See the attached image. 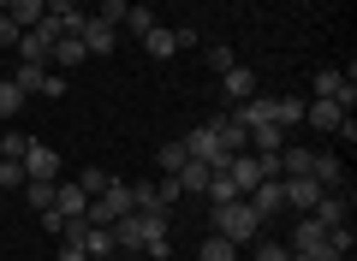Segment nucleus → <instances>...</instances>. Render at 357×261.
<instances>
[{
	"instance_id": "18",
	"label": "nucleus",
	"mask_w": 357,
	"mask_h": 261,
	"mask_svg": "<svg viewBox=\"0 0 357 261\" xmlns=\"http://www.w3.org/2000/svg\"><path fill=\"white\" fill-rule=\"evenodd\" d=\"M54 184H60V178H24V202L36 214H48L54 208Z\"/></svg>"
},
{
	"instance_id": "4",
	"label": "nucleus",
	"mask_w": 357,
	"mask_h": 261,
	"mask_svg": "<svg viewBox=\"0 0 357 261\" xmlns=\"http://www.w3.org/2000/svg\"><path fill=\"white\" fill-rule=\"evenodd\" d=\"M304 119L316 125V131H328V137H345V143H357V119L340 107V101H304Z\"/></svg>"
},
{
	"instance_id": "22",
	"label": "nucleus",
	"mask_w": 357,
	"mask_h": 261,
	"mask_svg": "<svg viewBox=\"0 0 357 261\" xmlns=\"http://www.w3.org/2000/svg\"><path fill=\"white\" fill-rule=\"evenodd\" d=\"M24 101H30V95L13 84V77H0V119H18V113H24Z\"/></svg>"
},
{
	"instance_id": "27",
	"label": "nucleus",
	"mask_w": 357,
	"mask_h": 261,
	"mask_svg": "<svg viewBox=\"0 0 357 261\" xmlns=\"http://www.w3.org/2000/svg\"><path fill=\"white\" fill-rule=\"evenodd\" d=\"M72 184L84 190V196H102V190H107V173H102V166H84V173H77Z\"/></svg>"
},
{
	"instance_id": "10",
	"label": "nucleus",
	"mask_w": 357,
	"mask_h": 261,
	"mask_svg": "<svg viewBox=\"0 0 357 261\" xmlns=\"http://www.w3.org/2000/svg\"><path fill=\"white\" fill-rule=\"evenodd\" d=\"M77 42H84V54H114L119 48V24H102V18L89 13V24L77 30Z\"/></svg>"
},
{
	"instance_id": "9",
	"label": "nucleus",
	"mask_w": 357,
	"mask_h": 261,
	"mask_svg": "<svg viewBox=\"0 0 357 261\" xmlns=\"http://www.w3.org/2000/svg\"><path fill=\"white\" fill-rule=\"evenodd\" d=\"M310 178H316L321 190H345V161L333 149H316L310 155Z\"/></svg>"
},
{
	"instance_id": "25",
	"label": "nucleus",
	"mask_w": 357,
	"mask_h": 261,
	"mask_svg": "<svg viewBox=\"0 0 357 261\" xmlns=\"http://www.w3.org/2000/svg\"><path fill=\"white\" fill-rule=\"evenodd\" d=\"M119 30H131V36H149V30H155V13H149V6H126Z\"/></svg>"
},
{
	"instance_id": "28",
	"label": "nucleus",
	"mask_w": 357,
	"mask_h": 261,
	"mask_svg": "<svg viewBox=\"0 0 357 261\" xmlns=\"http://www.w3.org/2000/svg\"><path fill=\"white\" fill-rule=\"evenodd\" d=\"M126 6H131V0H96L89 13L102 18V24H119V18H126Z\"/></svg>"
},
{
	"instance_id": "1",
	"label": "nucleus",
	"mask_w": 357,
	"mask_h": 261,
	"mask_svg": "<svg viewBox=\"0 0 357 261\" xmlns=\"http://www.w3.org/2000/svg\"><path fill=\"white\" fill-rule=\"evenodd\" d=\"M262 226H268V220H262V214H256L244 196H238V202H220V208H215V232L227 237V244H238V249L256 244V232H262Z\"/></svg>"
},
{
	"instance_id": "24",
	"label": "nucleus",
	"mask_w": 357,
	"mask_h": 261,
	"mask_svg": "<svg viewBox=\"0 0 357 261\" xmlns=\"http://www.w3.org/2000/svg\"><path fill=\"white\" fill-rule=\"evenodd\" d=\"M185 161H191V155H185V143H161V149H155V166H161V173H178V166H185Z\"/></svg>"
},
{
	"instance_id": "29",
	"label": "nucleus",
	"mask_w": 357,
	"mask_h": 261,
	"mask_svg": "<svg viewBox=\"0 0 357 261\" xmlns=\"http://www.w3.org/2000/svg\"><path fill=\"white\" fill-rule=\"evenodd\" d=\"M0 190H24V161H0Z\"/></svg>"
},
{
	"instance_id": "31",
	"label": "nucleus",
	"mask_w": 357,
	"mask_h": 261,
	"mask_svg": "<svg viewBox=\"0 0 357 261\" xmlns=\"http://www.w3.org/2000/svg\"><path fill=\"white\" fill-rule=\"evenodd\" d=\"M18 36H24V30H18V24H13V18L0 13V54H13V48H18Z\"/></svg>"
},
{
	"instance_id": "6",
	"label": "nucleus",
	"mask_w": 357,
	"mask_h": 261,
	"mask_svg": "<svg viewBox=\"0 0 357 261\" xmlns=\"http://www.w3.org/2000/svg\"><path fill=\"white\" fill-rule=\"evenodd\" d=\"M232 125H238L244 137L250 131H262V125H274V95H250V101H232V113H227Z\"/></svg>"
},
{
	"instance_id": "19",
	"label": "nucleus",
	"mask_w": 357,
	"mask_h": 261,
	"mask_svg": "<svg viewBox=\"0 0 357 261\" xmlns=\"http://www.w3.org/2000/svg\"><path fill=\"white\" fill-rule=\"evenodd\" d=\"M197 261H238V244H227L220 232H208L203 244H197Z\"/></svg>"
},
{
	"instance_id": "34",
	"label": "nucleus",
	"mask_w": 357,
	"mask_h": 261,
	"mask_svg": "<svg viewBox=\"0 0 357 261\" xmlns=\"http://www.w3.org/2000/svg\"><path fill=\"white\" fill-rule=\"evenodd\" d=\"M286 255H292V249L274 244V237H268V244H256V261H286Z\"/></svg>"
},
{
	"instance_id": "21",
	"label": "nucleus",
	"mask_w": 357,
	"mask_h": 261,
	"mask_svg": "<svg viewBox=\"0 0 357 261\" xmlns=\"http://www.w3.org/2000/svg\"><path fill=\"white\" fill-rule=\"evenodd\" d=\"M274 125H280V131L304 125V101H298V95H274Z\"/></svg>"
},
{
	"instance_id": "35",
	"label": "nucleus",
	"mask_w": 357,
	"mask_h": 261,
	"mask_svg": "<svg viewBox=\"0 0 357 261\" xmlns=\"http://www.w3.org/2000/svg\"><path fill=\"white\" fill-rule=\"evenodd\" d=\"M72 6H84V0H48V13H72Z\"/></svg>"
},
{
	"instance_id": "36",
	"label": "nucleus",
	"mask_w": 357,
	"mask_h": 261,
	"mask_svg": "<svg viewBox=\"0 0 357 261\" xmlns=\"http://www.w3.org/2000/svg\"><path fill=\"white\" fill-rule=\"evenodd\" d=\"M119 261H149V255H119Z\"/></svg>"
},
{
	"instance_id": "20",
	"label": "nucleus",
	"mask_w": 357,
	"mask_h": 261,
	"mask_svg": "<svg viewBox=\"0 0 357 261\" xmlns=\"http://www.w3.org/2000/svg\"><path fill=\"white\" fill-rule=\"evenodd\" d=\"M143 54H149V60H173V54H178V42H173V30H161V24H155L149 36H143Z\"/></svg>"
},
{
	"instance_id": "39",
	"label": "nucleus",
	"mask_w": 357,
	"mask_h": 261,
	"mask_svg": "<svg viewBox=\"0 0 357 261\" xmlns=\"http://www.w3.org/2000/svg\"><path fill=\"white\" fill-rule=\"evenodd\" d=\"M0 77H6V72H0Z\"/></svg>"
},
{
	"instance_id": "8",
	"label": "nucleus",
	"mask_w": 357,
	"mask_h": 261,
	"mask_svg": "<svg viewBox=\"0 0 357 261\" xmlns=\"http://www.w3.org/2000/svg\"><path fill=\"white\" fill-rule=\"evenodd\" d=\"M310 220L328 226V232H333V226H345V220H351V196H345V190H321V202L310 208Z\"/></svg>"
},
{
	"instance_id": "32",
	"label": "nucleus",
	"mask_w": 357,
	"mask_h": 261,
	"mask_svg": "<svg viewBox=\"0 0 357 261\" xmlns=\"http://www.w3.org/2000/svg\"><path fill=\"white\" fill-rule=\"evenodd\" d=\"M60 261H89V249H84V237H60Z\"/></svg>"
},
{
	"instance_id": "38",
	"label": "nucleus",
	"mask_w": 357,
	"mask_h": 261,
	"mask_svg": "<svg viewBox=\"0 0 357 261\" xmlns=\"http://www.w3.org/2000/svg\"><path fill=\"white\" fill-rule=\"evenodd\" d=\"M0 131H6V119H0Z\"/></svg>"
},
{
	"instance_id": "3",
	"label": "nucleus",
	"mask_w": 357,
	"mask_h": 261,
	"mask_svg": "<svg viewBox=\"0 0 357 261\" xmlns=\"http://www.w3.org/2000/svg\"><path fill=\"white\" fill-rule=\"evenodd\" d=\"M6 77H13L24 95H48V101H60V95H66V72H54V65H24V60H18Z\"/></svg>"
},
{
	"instance_id": "12",
	"label": "nucleus",
	"mask_w": 357,
	"mask_h": 261,
	"mask_svg": "<svg viewBox=\"0 0 357 261\" xmlns=\"http://www.w3.org/2000/svg\"><path fill=\"white\" fill-rule=\"evenodd\" d=\"M24 178H60V155H54L48 143H30V155H24Z\"/></svg>"
},
{
	"instance_id": "16",
	"label": "nucleus",
	"mask_w": 357,
	"mask_h": 261,
	"mask_svg": "<svg viewBox=\"0 0 357 261\" xmlns=\"http://www.w3.org/2000/svg\"><path fill=\"white\" fill-rule=\"evenodd\" d=\"M84 60H89V54H84V42H77V36H60V42H54V54H48L54 72H72V65H84Z\"/></svg>"
},
{
	"instance_id": "14",
	"label": "nucleus",
	"mask_w": 357,
	"mask_h": 261,
	"mask_svg": "<svg viewBox=\"0 0 357 261\" xmlns=\"http://www.w3.org/2000/svg\"><path fill=\"white\" fill-rule=\"evenodd\" d=\"M173 178H178V190H185V196H203V190H208V178H215V166H208V161H185Z\"/></svg>"
},
{
	"instance_id": "13",
	"label": "nucleus",
	"mask_w": 357,
	"mask_h": 261,
	"mask_svg": "<svg viewBox=\"0 0 357 261\" xmlns=\"http://www.w3.org/2000/svg\"><path fill=\"white\" fill-rule=\"evenodd\" d=\"M84 249H89V261H114V255H119L114 226H84Z\"/></svg>"
},
{
	"instance_id": "2",
	"label": "nucleus",
	"mask_w": 357,
	"mask_h": 261,
	"mask_svg": "<svg viewBox=\"0 0 357 261\" xmlns=\"http://www.w3.org/2000/svg\"><path fill=\"white\" fill-rule=\"evenodd\" d=\"M137 202H131V184L126 178H107V190L102 196H89V208H84V226H114L119 214H131Z\"/></svg>"
},
{
	"instance_id": "11",
	"label": "nucleus",
	"mask_w": 357,
	"mask_h": 261,
	"mask_svg": "<svg viewBox=\"0 0 357 261\" xmlns=\"http://www.w3.org/2000/svg\"><path fill=\"white\" fill-rule=\"evenodd\" d=\"M316 202H321V184H316V178H286V208H292V214H310Z\"/></svg>"
},
{
	"instance_id": "30",
	"label": "nucleus",
	"mask_w": 357,
	"mask_h": 261,
	"mask_svg": "<svg viewBox=\"0 0 357 261\" xmlns=\"http://www.w3.org/2000/svg\"><path fill=\"white\" fill-rule=\"evenodd\" d=\"M208 65H215V72H232V65H238V54H232L227 42H215V48H208Z\"/></svg>"
},
{
	"instance_id": "15",
	"label": "nucleus",
	"mask_w": 357,
	"mask_h": 261,
	"mask_svg": "<svg viewBox=\"0 0 357 261\" xmlns=\"http://www.w3.org/2000/svg\"><path fill=\"white\" fill-rule=\"evenodd\" d=\"M220 89H227L232 101H250V95H256V72H250V65L238 60L232 72H220Z\"/></svg>"
},
{
	"instance_id": "5",
	"label": "nucleus",
	"mask_w": 357,
	"mask_h": 261,
	"mask_svg": "<svg viewBox=\"0 0 357 261\" xmlns=\"http://www.w3.org/2000/svg\"><path fill=\"white\" fill-rule=\"evenodd\" d=\"M310 89H316V101H340L345 113L357 107V84H351V77L340 72V65H321V72L310 77Z\"/></svg>"
},
{
	"instance_id": "17",
	"label": "nucleus",
	"mask_w": 357,
	"mask_h": 261,
	"mask_svg": "<svg viewBox=\"0 0 357 261\" xmlns=\"http://www.w3.org/2000/svg\"><path fill=\"white\" fill-rule=\"evenodd\" d=\"M6 18H13L18 30H30V24L48 18V0H6Z\"/></svg>"
},
{
	"instance_id": "23",
	"label": "nucleus",
	"mask_w": 357,
	"mask_h": 261,
	"mask_svg": "<svg viewBox=\"0 0 357 261\" xmlns=\"http://www.w3.org/2000/svg\"><path fill=\"white\" fill-rule=\"evenodd\" d=\"M30 143H36L30 131H0V161H24Z\"/></svg>"
},
{
	"instance_id": "26",
	"label": "nucleus",
	"mask_w": 357,
	"mask_h": 261,
	"mask_svg": "<svg viewBox=\"0 0 357 261\" xmlns=\"http://www.w3.org/2000/svg\"><path fill=\"white\" fill-rule=\"evenodd\" d=\"M203 196H208V208H220V202H238V184H232L227 173H215V178H208V190H203Z\"/></svg>"
},
{
	"instance_id": "37",
	"label": "nucleus",
	"mask_w": 357,
	"mask_h": 261,
	"mask_svg": "<svg viewBox=\"0 0 357 261\" xmlns=\"http://www.w3.org/2000/svg\"><path fill=\"white\" fill-rule=\"evenodd\" d=\"M286 261H316V255H286Z\"/></svg>"
},
{
	"instance_id": "33",
	"label": "nucleus",
	"mask_w": 357,
	"mask_h": 261,
	"mask_svg": "<svg viewBox=\"0 0 357 261\" xmlns=\"http://www.w3.org/2000/svg\"><path fill=\"white\" fill-rule=\"evenodd\" d=\"M173 42H178V54H185V48H203V30H191V24H178V30H173Z\"/></svg>"
},
{
	"instance_id": "7",
	"label": "nucleus",
	"mask_w": 357,
	"mask_h": 261,
	"mask_svg": "<svg viewBox=\"0 0 357 261\" xmlns=\"http://www.w3.org/2000/svg\"><path fill=\"white\" fill-rule=\"evenodd\" d=\"M244 202H250V208L262 214V220H274V214H286V178H262V184H256V190H250Z\"/></svg>"
}]
</instances>
